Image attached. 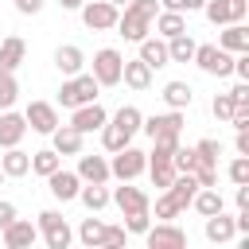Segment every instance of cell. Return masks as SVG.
Listing matches in <instances>:
<instances>
[{"label": "cell", "instance_id": "1", "mask_svg": "<svg viewBox=\"0 0 249 249\" xmlns=\"http://www.w3.org/2000/svg\"><path fill=\"white\" fill-rule=\"evenodd\" d=\"M156 12H160V0H128L117 16V35H124L128 43H140L144 35H152Z\"/></svg>", "mask_w": 249, "mask_h": 249}, {"label": "cell", "instance_id": "2", "mask_svg": "<svg viewBox=\"0 0 249 249\" xmlns=\"http://www.w3.org/2000/svg\"><path fill=\"white\" fill-rule=\"evenodd\" d=\"M97 78L93 74H70L62 86H58V105L62 109H78L86 101H97Z\"/></svg>", "mask_w": 249, "mask_h": 249}, {"label": "cell", "instance_id": "3", "mask_svg": "<svg viewBox=\"0 0 249 249\" xmlns=\"http://www.w3.org/2000/svg\"><path fill=\"white\" fill-rule=\"evenodd\" d=\"M191 62L210 78H230V70H233V54L222 51L218 43H195V58Z\"/></svg>", "mask_w": 249, "mask_h": 249}, {"label": "cell", "instance_id": "4", "mask_svg": "<svg viewBox=\"0 0 249 249\" xmlns=\"http://www.w3.org/2000/svg\"><path fill=\"white\" fill-rule=\"evenodd\" d=\"M144 167H148V152L124 144V148H117L113 160H109V179H121V183H124V179H140Z\"/></svg>", "mask_w": 249, "mask_h": 249}, {"label": "cell", "instance_id": "5", "mask_svg": "<svg viewBox=\"0 0 249 249\" xmlns=\"http://www.w3.org/2000/svg\"><path fill=\"white\" fill-rule=\"evenodd\" d=\"M35 226H39V237L47 241V249H66V245L74 241V230H70V222L62 218V210H43Z\"/></svg>", "mask_w": 249, "mask_h": 249}, {"label": "cell", "instance_id": "6", "mask_svg": "<svg viewBox=\"0 0 249 249\" xmlns=\"http://www.w3.org/2000/svg\"><path fill=\"white\" fill-rule=\"evenodd\" d=\"M140 132H148V140H175L183 132V109H167V113H152L140 121Z\"/></svg>", "mask_w": 249, "mask_h": 249}, {"label": "cell", "instance_id": "7", "mask_svg": "<svg viewBox=\"0 0 249 249\" xmlns=\"http://www.w3.org/2000/svg\"><path fill=\"white\" fill-rule=\"evenodd\" d=\"M78 12H82V23L89 31H113L117 27V16H121V8L109 4V0H86Z\"/></svg>", "mask_w": 249, "mask_h": 249}, {"label": "cell", "instance_id": "8", "mask_svg": "<svg viewBox=\"0 0 249 249\" xmlns=\"http://www.w3.org/2000/svg\"><path fill=\"white\" fill-rule=\"evenodd\" d=\"M140 237H144L148 249H183V245H187V230L175 226V222H156V226H148Z\"/></svg>", "mask_w": 249, "mask_h": 249}, {"label": "cell", "instance_id": "9", "mask_svg": "<svg viewBox=\"0 0 249 249\" xmlns=\"http://www.w3.org/2000/svg\"><path fill=\"white\" fill-rule=\"evenodd\" d=\"M121 62H124V54L117 51V47H101L97 54H93V78H97V86H121Z\"/></svg>", "mask_w": 249, "mask_h": 249}, {"label": "cell", "instance_id": "10", "mask_svg": "<svg viewBox=\"0 0 249 249\" xmlns=\"http://www.w3.org/2000/svg\"><path fill=\"white\" fill-rule=\"evenodd\" d=\"M23 121H27V128L31 132H39V136H51L62 121H58V109L51 105V101H31L27 109H23Z\"/></svg>", "mask_w": 249, "mask_h": 249}, {"label": "cell", "instance_id": "11", "mask_svg": "<svg viewBox=\"0 0 249 249\" xmlns=\"http://www.w3.org/2000/svg\"><path fill=\"white\" fill-rule=\"evenodd\" d=\"M109 202H117V210H121V214H140V210H152L148 191L132 187V179H124L117 191H109Z\"/></svg>", "mask_w": 249, "mask_h": 249}, {"label": "cell", "instance_id": "12", "mask_svg": "<svg viewBox=\"0 0 249 249\" xmlns=\"http://www.w3.org/2000/svg\"><path fill=\"white\" fill-rule=\"evenodd\" d=\"M105 121H109V113H105V105H101V101H86V105H78V109L70 113V128H78L82 136L97 132Z\"/></svg>", "mask_w": 249, "mask_h": 249}, {"label": "cell", "instance_id": "13", "mask_svg": "<svg viewBox=\"0 0 249 249\" xmlns=\"http://www.w3.org/2000/svg\"><path fill=\"white\" fill-rule=\"evenodd\" d=\"M0 237H4V245H8V249H31V245L39 241V226L16 214V222H12V226H4V230H0Z\"/></svg>", "mask_w": 249, "mask_h": 249}, {"label": "cell", "instance_id": "14", "mask_svg": "<svg viewBox=\"0 0 249 249\" xmlns=\"http://www.w3.org/2000/svg\"><path fill=\"white\" fill-rule=\"evenodd\" d=\"M47 187H51V195H54L58 202H74V198H78V191H82V179H78V171L58 167V171H51V175H47Z\"/></svg>", "mask_w": 249, "mask_h": 249}, {"label": "cell", "instance_id": "15", "mask_svg": "<svg viewBox=\"0 0 249 249\" xmlns=\"http://www.w3.org/2000/svg\"><path fill=\"white\" fill-rule=\"evenodd\" d=\"M54 70H58L62 78L82 74V70H86V51H82L78 43H62V47H54Z\"/></svg>", "mask_w": 249, "mask_h": 249}, {"label": "cell", "instance_id": "16", "mask_svg": "<svg viewBox=\"0 0 249 249\" xmlns=\"http://www.w3.org/2000/svg\"><path fill=\"white\" fill-rule=\"evenodd\" d=\"M202 233H206L210 245H226V241H233V237H237V230H233V214H226V210L210 214L206 226H202Z\"/></svg>", "mask_w": 249, "mask_h": 249}, {"label": "cell", "instance_id": "17", "mask_svg": "<svg viewBox=\"0 0 249 249\" xmlns=\"http://www.w3.org/2000/svg\"><path fill=\"white\" fill-rule=\"evenodd\" d=\"M23 136H27V121H23V113L0 109V148H16Z\"/></svg>", "mask_w": 249, "mask_h": 249}, {"label": "cell", "instance_id": "18", "mask_svg": "<svg viewBox=\"0 0 249 249\" xmlns=\"http://www.w3.org/2000/svg\"><path fill=\"white\" fill-rule=\"evenodd\" d=\"M152 74H156V70H152L148 62H140V58H124V62H121V82H124L128 89H140V93H144V89L152 86Z\"/></svg>", "mask_w": 249, "mask_h": 249}, {"label": "cell", "instance_id": "19", "mask_svg": "<svg viewBox=\"0 0 249 249\" xmlns=\"http://www.w3.org/2000/svg\"><path fill=\"white\" fill-rule=\"evenodd\" d=\"M136 47H140V54H136V58H140V62H148L152 70H160V66H167V62H171V58H167V39H160V35H144Z\"/></svg>", "mask_w": 249, "mask_h": 249}, {"label": "cell", "instance_id": "20", "mask_svg": "<svg viewBox=\"0 0 249 249\" xmlns=\"http://www.w3.org/2000/svg\"><path fill=\"white\" fill-rule=\"evenodd\" d=\"M51 148H54L58 156H78V152L86 148V136H82L78 128H70V124H58V128L51 132Z\"/></svg>", "mask_w": 249, "mask_h": 249}, {"label": "cell", "instance_id": "21", "mask_svg": "<svg viewBox=\"0 0 249 249\" xmlns=\"http://www.w3.org/2000/svg\"><path fill=\"white\" fill-rule=\"evenodd\" d=\"M78 179L82 183H109V160L78 152Z\"/></svg>", "mask_w": 249, "mask_h": 249}, {"label": "cell", "instance_id": "22", "mask_svg": "<svg viewBox=\"0 0 249 249\" xmlns=\"http://www.w3.org/2000/svg\"><path fill=\"white\" fill-rule=\"evenodd\" d=\"M152 31H156L160 39L183 35V31H187V12H167V8H160V12H156V19H152Z\"/></svg>", "mask_w": 249, "mask_h": 249}, {"label": "cell", "instance_id": "23", "mask_svg": "<svg viewBox=\"0 0 249 249\" xmlns=\"http://www.w3.org/2000/svg\"><path fill=\"white\" fill-rule=\"evenodd\" d=\"M0 171L8 175V179H23L27 171H31V156L16 144V148H4V156H0Z\"/></svg>", "mask_w": 249, "mask_h": 249}, {"label": "cell", "instance_id": "24", "mask_svg": "<svg viewBox=\"0 0 249 249\" xmlns=\"http://www.w3.org/2000/svg\"><path fill=\"white\" fill-rule=\"evenodd\" d=\"M23 58H27V43L19 35H4L0 39V70H19Z\"/></svg>", "mask_w": 249, "mask_h": 249}, {"label": "cell", "instance_id": "25", "mask_svg": "<svg viewBox=\"0 0 249 249\" xmlns=\"http://www.w3.org/2000/svg\"><path fill=\"white\" fill-rule=\"evenodd\" d=\"M218 47H222V51H230V54L249 51V27H245V23H226V27H222V35H218Z\"/></svg>", "mask_w": 249, "mask_h": 249}, {"label": "cell", "instance_id": "26", "mask_svg": "<svg viewBox=\"0 0 249 249\" xmlns=\"http://www.w3.org/2000/svg\"><path fill=\"white\" fill-rule=\"evenodd\" d=\"M191 206H195L202 218H210V214L226 210V198H222V191H218V187H198V191H195V198H191Z\"/></svg>", "mask_w": 249, "mask_h": 249}, {"label": "cell", "instance_id": "27", "mask_svg": "<svg viewBox=\"0 0 249 249\" xmlns=\"http://www.w3.org/2000/svg\"><path fill=\"white\" fill-rule=\"evenodd\" d=\"M160 97H163V105H167V109H191L195 89H191V82H167Z\"/></svg>", "mask_w": 249, "mask_h": 249}, {"label": "cell", "instance_id": "28", "mask_svg": "<svg viewBox=\"0 0 249 249\" xmlns=\"http://www.w3.org/2000/svg\"><path fill=\"white\" fill-rule=\"evenodd\" d=\"M78 198H82V206H86L89 214H93V210H105V206H109V187H105V183H82Z\"/></svg>", "mask_w": 249, "mask_h": 249}, {"label": "cell", "instance_id": "29", "mask_svg": "<svg viewBox=\"0 0 249 249\" xmlns=\"http://www.w3.org/2000/svg\"><path fill=\"white\" fill-rule=\"evenodd\" d=\"M58 167H62V156H58L54 148H39V152H31V171H35V175L47 179V175L58 171Z\"/></svg>", "mask_w": 249, "mask_h": 249}, {"label": "cell", "instance_id": "30", "mask_svg": "<svg viewBox=\"0 0 249 249\" xmlns=\"http://www.w3.org/2000/svg\"><path fill=\"white\" fill-rule=\"evenodd\" d=\"M167 58L171 62H191L195 58V39L183 31V35H171L167 39Z\"/></svg>", "mask_w": 249, "mask_h": 249}, {"label": "cell", "instance_id": "31", "mask_svg": "<svg viewBox=\"0 0 249 249\" xmlns=\"http://www.w3.org/2000/svg\"><path fill=\"white\" fill-rule=\"evenodd\" d=\"M109 121H113L117 128H124L128 136H136V132H140V121H144V113H140L136 105H121V109H117Z\"/></svg>", "mask_w": 249, "mask_h": 249}, {"label": "cell", "instance_id": "32", "mask_svg": "<svg viewBox=\"0 0 249 249\" xmlns=\"http://www.w3.org/2000/svg\"><path fill=\"white\" fill-rule=\"evenodd\" d=\"M97 132H101V148H105V152H109V156H113V152H117V148H124V144H132V136H128V132H124V128H117V124H113V121H105V124H101V128H97Z\"/></svg>", "mask_w": 249, "mask_h": 249}, {"label": "cell", "instance_id": "33", "mask_svg": "<svg viewBox=\"0 0 249 249\" xmlns=\"http://www.w3.org/2000/svg\"><path fill=\"white\" fill-rule=\"evenodd\" d=\"M101 233H105V222L101 218H82V226H78V241L82 245L101 249Z\"/></svg>", "mask_w": 249, "mask_h": 249}, {"label": "cell", "instance_id": "34", "mask_svg": "<svg viewBox=\"0 0 249 249\" xmlns=\"http://www.w3.org/2000/svg\"><path fill=\"white\" fill-rule=\"evenodd\" d=\"M19 97V82H16V70H0V109H12Z\"/></svg>", "mask_w": 249, "mask_h": 249}, {"label": "cell", "instance_id": "35", "mask_svg": "<svg viewBox=\"0 0 249 249\" xmlns=\"http://www.w3.org/2000/svg\"><path fill=\"white\" fill-rule=\"evenodd\" d=\"M202 12H206V19H210L214 27L233 23V16H230V0H206V4H202Z\"/></svg>", "mask_w": 249, "mask_h": 249}, {"label": "cell", "instance_id": "36", "mask_svg": "<svg viewBox=\"0 0 249 249\" xmlns=\"http://www.w3.org/2000/svg\"><path fill=\"white\" fill-rule=\"evenodd\" d=\"M195 156H198L202 163H218V156H222V140H214V136H202V140L195 144Z\"/></svg>", "mask_w": 249, "mask_h": 249}, {"label": "cell", "instance_id": "37", "mask_svg": "<svg viewBox=\"0 0 249 249\" xmlns=\"http://www.w3.org/2000/svg\"><path fill=\"white\" fill-rule=\"evenodd\" d=\"M191 175H195L198 187H218V163H202V160H195Z\"/></svg>", "mask_w": 249, "mask_h": 249}, {"label": "cell", "instance_id": "38", "mask_svg": "<svg viewBox=\"0 0 249 249\" xmlns=\"http://www.w3.org/2000/svg\"><path fill=\"white\" fill-rule=\"evenodd\" d=\"M226 175H230V183H233V187H241V183H249V156H237V160H230V167H226Z\"/></svg>", "mask_w": 249, "mask_h": 249}, {"label": "cell", "instance_id": "39", "mask_svg": "<svg viewBox=\"0 0 249 249\" xmlns=\"http://www.w3.org/2000/svg\"><path fill=\"white\" fill-rule=\"evenodd\" d=\"M148 226H152V210H140V214H124V230H128V233H136V237H140Z\"/></svg>", "mask_w": 249, "mask_h": 249}, {"label": "cell", "instance_id": "40", "mask_svg": "<svg viewBox=\"0 0 249 249\" xmlns=\"http://www.w3.org/2000/svg\"><path fill=\"white\" fill-rule=\"evenodd\" d=\"M210 113H214L218 121H230V113H233V97H230V93H214V101H210Z\"/></svg>", "mask_w": 249, "mask_h": 249}, {"label": "cell", "instance_id": "41", "mask_svg": "<svg viewBox=\"0 0 249 249\" xmlns=\"http://www.w3.org/2000/svg\"><path fill=\"white\" fill-rule=\"evenodd\" d=\"M195 160H198V156H195V144H191V148H183V144H179V148H175V156H171L175 171H191V167H195Z\"/></svg>", "mask_w": 249, "mask_h": 249}, {"label": "cell", "instance_id": "42", "mask_svg": "<svg viewBox=\"0 0 249 249\" xmlns=\"http://www.w3.org/2000/svg\"><path fill=\"white\" fill-rule=\"evenodd\" d=\"M128 241V230L124 226H105V233H101V245L105 249H117V245H124Z\"/></svg>", "mask_w": 249, "mask_h": 249}, {"label": "cell", "instance_id": "43", "mask_svg": "<svg viewBox=\"0 0 249 249\" xmlns=\"http://www.w3.org/2000/svg\"><path fill=\"white\" fill-rule=\"evenodd\" d=\"M230 74H237V82H249V51L233 54V70Z\"/></svg>", "mask_w": 249, "mask_h": 249}, {"label": "cell", "instance_id": "44", "mask_svg": "<svg viewBox=\"0 0 249 249\" xmlns=\"http://www.w3.org/2000/svg\"><path fill=\"white\" fill-rule=\"evenodd\" d=\"M12 222H16V202L0 198V230H4V226H12Z\"/></svg>", "mask_w": 249, "mask_h": 249}, {"label": "cell", "instance_id": "45", "mask_svg": "<svg viewBox=\"0 0 249 249\" xmlns=\"http://www.w3.org/2000/svg\"><path fill=\"white\" fill-rule=\"evenodd\" d=\"M12 4H16L19 16H35V12H43V0H12Z\"/></svg>", "mask_w": 249, "mask_h": 249}, {"label": "cell", "instance_id": "46", "mask_svg": "<svg viewBox=\"0 0 249 249\" xmlns=\"http://www.w3.org/2000/svg\"><path fill=\"white\" fill-rule=\"evenodd\" d=\"M230 97H233V105H249V82H237L230 89Z\"/></svg>", "mask_w": 249, "mask_h": 249}, {"label": "cell", "instance_id": "47", "mask_svg": "<svg viewBox=\"0 0 249 249\" xmlns=\"http://www.w3.org/2000/svg\"><path fill=\"white\" fill-rule=\"evenodd\" d=\"M237 156H249V128H237V140H233Z\"/></svg>", "mask_w": 249, "mask_h": 249}, {"label": "cell", "instance_id": "48", "mask_svg": "<svg viewBox=\"0 0 249 249\" xmlns=\"http://www.w3.org/2000/svg\"><path fill=\"white\" fill-rule=\"evenodd\" d=\"M233 202H237V210H249V183H241V187H237Z\"/></svg>", "mask_w": 249, "mask_h": 249}, {"label": "cell", "instance_id": "49", "mask_svg": "<svg viewBox=\"0 0 249 249\" xmlns=\"http://www.w3.org/2000/svg\"><path fill=\"white\" fill-rule=\"evenodd\" d=\"M160 8H167V12H187V0H160Z\"/></svg>", "mask_w": 249, "mask_h": 249}, {"label": "cell", "instance_id": "50", "mask_svg": "<svg viewBox=\"0 0 249 249\" xmlns=\"http://www.w3.org/2000/svg\"><path fill=\"white\" fill-rule=\"evenodd\" d=\"M82 4H86V0H58V8H62V12H78Z\"/></svg>", "mask_w": 249, "mask_h": 249}, {"label": "cell", "instance_id": "51", "mask_svg": "<svg viewBox=\"0 0 249 249\" xmlns=\"http://www.w3.org/2000/svg\"><path fill=\"white\" fill-rule=\"evenodd\" d=\"M202 4L206 0H187V12H202Z\"/></svg>", "mask_w": 249, "mask_h": 249}, {"label": "cell", "instance_id": "52", "mask_svg": "<svg viewBox=\"0 0 249 249\" xmlns=\"http://www.w3.org/2000/svg\"><path fill=\"white\" fill-rule=\"evenodd\" d=\"M109 4H117V8H124V4H128V0H109Z\"/></svg>", "mask_w": 249, "mask_h": 249}, {"label": "cell", "instance_id": "53", "mask_svg": "<svg viewBox=\"0 0 249 249\" xmlns=\"http://www.w3.org/2000/svg\"><path fill=\"white\" fill-rule=\"evenodd\" d=\"M4 179H8V175H4V171H0V187H4Z\"/></svg>", "mask_w": 249, "mask_h": 249}]
</instances>
